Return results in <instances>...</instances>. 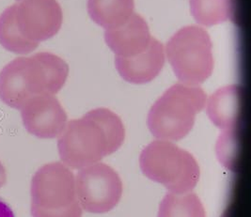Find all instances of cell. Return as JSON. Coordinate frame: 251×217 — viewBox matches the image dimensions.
Instances as JSON below:
<instances>
[{
    "label": "cell",
    "mask_w": 251,
    "mask_h": 217,
    "mask_svg": "<svg viewBox=\"0 0 251 217\" xmlns=\"http://www.w3.org/2000/svg\"><path fill=\"white\" fill-rule=\"evenodd\" d=\"M139 164L146 177L172 193L191 192L200 179V167L194 156L168 140L150 143L142 150Z\"/></svg>",
    "instance_id": "obj_4"
},
{
    "label": "cell",
    "mask_w": 251,
    "mask_h": 217,
    "mask_svg": "<svg viewBox=\"0 0 251 217\" xmlns=\"http://www.w3.org/2000/svg\"><path fill=\"white\" fill-rule=\"evenodd\" d=\"M0 217H15L9 203L0 196Z\"/></svg>",
    "instance_id": "obj_18"
},
{
    "label": "cell",
    "mask_w": 251,
    "mask_h": 217,
    "mask_svg": "<svg viewBox=\"0 0 251 217\" xmlns=\"http://www.w3.org/2000/svg\"><path fill=\"white\" fill-rule=\"evenodd\" d=\"M24 123L35 136L52 138L61 134L67 125V115L55 97L38 95L25 103Z\"/></svg>",
    "instance_id": "obj_9"
},
{
    "label": "cell",
    "mask_w": 251,
    "mask_h": 217,
    "mask_svg": "<svg viewBox=\"0 0 251 217\" xmlns=\"http://www.w3.org/2000/svg\"><path fill=\"white\" fill-rule=\"evenodd\" d=\"M205 92L199 86L178 83L164 92L148 115V127L153 137L177 141L192 130L196 116L205 106Z\"/></svg>",
    "instance_id": "obj_3"
},
{
    "label": "cell",
    "mask_w": 251,
    "mask_h": 217,
    "mask_svg": "<svg viewBox=\"0 0 251 217\" xmlns=\"http://www.w3.org/2000/svg\"><path fill=\"white\" fill-rule=\"evenodd\" d=\"M14 19L20 34L39 44L59 31L63 13L57 0H21L14 4Z\"/></svg>",
    "instance_id": "obj_8"
},
{
    "label": "cell",
    "mask_w": 251,
    "mask_h": 217,
    "mask_svg": "<svg viewBox=\"0 0 251 217\" xmlns=\"http://www.w3.org/2000/svg\"><path fill=\"white\" fill-rule=\"evenodd\" d=\"M134 0H89L88 12L94 23L103 28H114L134 13Z\"/></svg>",
    "instance_id": "obj_13"
},
{
    "label": "cell",
    "mask_w": 251,
    "mask_h": 217,
    "mask_svg": "<svg viewBox=\"0 0 251 217\" xmlns=\"http://www.w3.org/2000/svg\"><path fill=\"white\" fill-rule=\"evenodd\" d=\"M17 1H21V0H17Z\"/></svg>",
    "instance_id": "obj_19"
},
{
    "label": "cell",
    "mask_w": 251,
    "mask_h": 217,
    "mask_svg": "<svg viewBox=\"0 0 251 217\" xmlns=\"http://www.w3.org/2000/svg\"><path fill=\"white\" fill-rule=\"evenodd\" d=\"M68 74V64L52 53L17 57L0 72V97L10 106L21 108L34 96L59 92Z\"/></svg>",
    "instance_id": "obj_2"
},
{
    "label": "cell",
    "mask_w": 251,
    "mask_h": 217,
    "mask_svg": "<svg viewBox=\"0 0 251 217\" xmlns=\"http://www.w3.org/2000/svg\"><path fill=\"white\" fill-rule=\"evenodd\" d=\"M165 52L175 75L182 83L199 86L213 72L212 41L201 26L187 25L179 29L168 42Z\"/></svg>",
    "instance_id": "obj_5"
},
{
    "label": "cell",
    "mask_w": 251,
    "mask_h": 217,
    "mask_svg": "<svg viewBox=\"0 0 251 217\" xmlns=\"http://www.w3.org/2000/svg\"><path fill=\"white\" fill-rule=\"evenodd\" d=\"M217 155L222 164L232 169L235 165L238 150L237 129L225 130L217 142Z\"/></svg>",
    "instance_id": "obj_17"
},
{
    "label": "cell",
    "mask_w": 251,
    "mask_h": 217,
    "mask_svg": "<svg viewBox=\"0 0 251 217\" xmlns=\"http://www.w3.org/2000/svg\"><path fill=\"white\" fill-rule=\"evenodd\" d=\"M241 88L229 85L217 90L207 101L206 109L211 121L225 130L237 129L240 120Z\"/></svg>",
    "instance_id": "obj_12"
},
{
    "label": "cell",
    "mask_w": 251,
    "mask_h": 217,
    "mask_svg": "<svg viewBox=\"0 0 251 217\" xmlns=\"http://www.w3.org/2000/svg\"><path fill=\"white\" fill-rule=\"evenodd\" d=\"M35 217H82L73 173L60 164L46 167L39 174Z\"/></svg>",
    "instance_id": "obj_6"
},
{
    "label": "cell",
    "mask_w": 251,
    "mask_h": 217,
    "mask_svg": "<svg viewBox=\"0 0 251 217\" xmlns=\"http://www.w3.org/2000/svg\"><path fill=\"white\" fill-rule=\"evenodd\" d=\"M0 45L6 50L20 55L28 54L39 46V44L25 39L18 31L14 19V5L0 15Z\"/></svg>",
    "instance_id": "obj_16"
},
{
    "label": "cell",
    "mask_w": 251,
    "mask_h": 217,
    "mask_svg": "<svg viewBox=\"0 0 251 217\" xmlns=\"http://www.w3.org/2000/svg\"><path fill=\"white\" fill-rule=\"evenodd\" d=\"M190 11L198 23L212 26L232 18L234 0H190Z\"/></svg>",
    "instance_id": "obj_15"
},
{
    "label": "cell",
    "mask_w": 251,
    "mask_h": 217,
    "mask_svg": "<svg viewBox=\"0 0 251 217\" xmlns=\"http://www.w3.org/2000/svg\"><path fill=\"white\" fill-rule=\"evenodd\" d=\"M165 64L164 46L151 38L148 47L136 56L116 57L115 65L125 80L132 84H146L153 80Z\"/></svg>",
    "instance_id": "obj_10"
},
{
    "label": "cell",
    "mask_w": 251,
    "mask_h": 217,
    "mask_svg": "<svg viewBox=\"0 0 251 217\" xmlns=\"http://www.w3.org/2000/svg\"><path fill=\"white\" fill-rule=\"evenodd\" d=\"M158 217H206L205 209L195 193L170 192L160 203Z\"/></svg>",
    "instance_id": "obj_14"
},
{
    "label": "cell",
    "mask_w": 251,
    "mask_h": 217,
    "mask_svg": "<svg viewBox=\"0 0 251 217\" xmlns=\"http://www.w3.org/2000/svg\"><path fill=\"white\" fill-rule=\"evenodd\" d=\"M151 38L148 24L135 12L123 24L104 32L105 43L117 57H133L141 53Z\"/></svg>",
    "instance_id": "obj_11"
},
{
    "label": "cell",
    "mask_w": 251,
    "mask_h": 217,
    "mask_svg": "<svg viewBox=\"0 0 251 217\" xmlns=\"http://www.w3.org/2000/svg\"><path fill=\"white\" fill-rule=\"evenodd\" d=\"M75 191L81 208L92 214H105L120 202L123 183L111 167L95 163L81 169L75 180Z\"/></svg>",
    "instance_id": "obj_7"
},
{
    "label": "cell",
    "mask_w": 251,
    "mask_h": 217,
    "mask_svg": "<svg viewBox=\"0 0 251 217\" xmlns=\"http://www.w3.org/2000/svg\"><path fill=\"white\" fill-rule=\"evenodd\" d=\"M125 137L120 117L109 109L96 108L68 122L58 140V149L68 166L83 169L114 153Z\"/></svg>",
    "instance_id": "obj_1"
}]
</instances>
